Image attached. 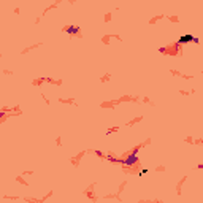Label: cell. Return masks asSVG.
Here are the masks:
<instances>
[{
	"label": "cell",
	"mask_w": 203,
	"mask_h": 203,
	"mask_svg": "<svg viewBox=\"0 0 203 203\" xmlns=\"http://www.w3.org/2000/svg\"><path fill=\"white\" fill-rule=\"evenodd\" d=\"M105 157H107V160L111 162V163H119V160H121L119 157H116V155H113V154H107Z\"/></svg>",
	"instance_id": "obj_4"
},
{
	"label": "cell",
	"mask_w": 203,
	"mask_h": 203,
	"mask_svg": "<svg viewBox=\"0 0 203 203\" xmlns=\"http://www.w3.org/2000/svg\"><path fill=\"white\" fill-rule=\"evenodd\" d=\"M190 43L200 45V40H198L195 35H192V33H184V35H181L179 38H178L176 48H179V46H184V45H190Z\"/></svg>",
	"instance_id": "obj_2"
},
{
	"label": "cell",
	"mask_w": 203,
	"mask_h": 203,
	"mask_svg": "<svg viewBox=\"0 0 203 203\" xmlns=\"http://www.w3.org/2000/svg\"><path fill=\"white\" fill-rule=\"evenodd\" d=\"M113 132H116V127H113V129H108V130H107V135L113 133Z\"/></svg>",
	"instance_id": "obj_7"
},
{
	"label": "cell",
	"mask_w": 203,
	"mask_h": 203,
	"mask_svg": "<svg viewBox=\"0 0 203 203\" xmlns=\"http://www.w3.org/2000/svg\"><path fill=\"white\" fill-rule=\"evenodd\" d=\"M138 152H140V146H135L132 151L127 154V157L121 159L119 160V165H122V167H133V165L138 163Z\"/></svg>",
	"instance_id": "obj_1"
},
{
	"label": "cell",
	"mask_w": 203,
	"mask_h": 203,
	"mask_svg": "<svg viewBox=\"0 0 203 203\" xmlns=\"http://www.w3.org/2000/svg\"><path fill=\"white\" fill-rule=\"evenodd\" d=\"M165 51H167V48H165V46H160V48H159V53H165Z\"/></svg>",
	"instance_id": "obj_8"
},
{
	"label": "cell",
	"mask_w": 203,
	"mask_h": 203,
	"mask_svg": "<svg viewBox=\"0 0 203 203\" xmlns=\"http://www.w3.org/2000/svg\"><path fill=\"white\" fill-rule=\"evenodd\" d=\"M197 168H198V170H203V163H200V165H197Z\"/></svg>",
	"instance_id": "obj_9"
},
{
	"label": "cell",
	"mask_w": 203,
	"mask_h": 203,
	"mask_svg": "<svg viewBox=\"0 0 203 203\" xmlns=\"http://www.w3.org/2000/svg\"><path fill=\"white\" fill-rule=\"evenodd\" d=\"M146 173H148V168H141V170H140V176L146 175Z\"/></svg>",
	"instance_id": "obj_5"
},
{
	"label": "cell",
	"mask_w": 203,
	"mask_h": 203,
	"mask_svg": "<svg viewBox=\"0 0 203 203\" xmlns=\"http://www.w3.org/2000/svg\"><path fill=\"white\" fill-rule=\"evenodd\" d=\"M65 33H67V35H70V37H75V35H78V33H79V27H78V25H67V27H65Z\"/></svg>",
	"instance_id": "obj_3"
},
{
	"label": "cell",
	"mask_w": 203,
	"mask_h": 203,
	"mask_svg": "<svg viewBox=\"0 0 203 203\" xmlns=\"http://www.w3.org/2000/svg\"><path fill=\"white\" fill-rule=\"evenodd\" d=\"M94 154L97 155V157H103V154H102V151H94Z\"/></svg>",
	"instance_id": "obj_6"
}]
</instances>
